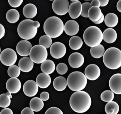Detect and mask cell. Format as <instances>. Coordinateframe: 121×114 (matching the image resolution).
Wrapping results in <instances>:
<instances>
[{"label": "cell", "mask_w": 121, "mask_h": 114, "mask_svg": "<svg viewBox=\"0 0 121 114\" xmlns=\"http://www.w3.org/2000/svg\"><path fill=\"white\" fill-rule=\"evenodd\" d=\"M50 0V1H53V0Z\"/></svg>", "instance_id": "52"}, {"label": "cell", "mask_w": 121, "mask_h": 114, "mask_svg": "<svg viewBox=\"0 0 121 114\" xmlns=\"http://www.w3.org/2000/svg\"><path fill=\"white\" fill-rule=\"evenodd\" d=\"M32 45L27 40H22L20 41L17 45V52L20 56L26 57L30 55Z\"/></svg>", "instance_id": "14"}, {"label": "cell", "mask_w": 121, "mask_h": 114, "mask_svg": "<svg viewBox=\"0 0 121 114\" xmlns=\"http://www.w3.org/2000/svg\"><path fill=\"white\" fill-rule=\"evenodd\" d=\"M24 93L28 97L35 96L38 92L39 86L33 80H29L26 81L23 87Z\"/></svg>", "instance_id": "13"}, {"label": "cell", "mask_w": 121, "mask_h": 114, "mask_svg": "<svg viewBox=\"0 0 121 114\" xmlns=\"http://www.w3.org/2000/svg\"><path fill=\"white\" fill-rule=\"evenodd\" d=\"M103 56V63L107 68L114 70L121 66V51L118 48H108Z\"/></svg>", "instance_id": "3"}, {"label": "cell", "mask_w": 121, "mask_h": 114, "mask_svg": "<svg viewBox=\"0 0 121 114\" xmlns=\"http://www.w3.org/2000/svg\"><path fill=\"white\" fill-rule=\"evenodd\" d=\"M33 20L26 19L19 24L17 31L19 37L23 39L28 40L33 39L37 33L38 28L34 25Z\"/></svg>", "instance_id": "6"}, {"label": "cell", "mask_w": 121, "mask_h": 114, "mask_svg": "<svg viewBox=\"0 0 121 114\" xmlns=\"http://www.w3.org/2000/svg\"><path fill=\"white\" fill-rule=\"evenodd\" d=\"M70 0L71 1H73V2H75V1H78L79 0Z\"/></svg>", "instance_id": "49"}, {"label": "cell", "mask_w": 121, "mask_h": 114, "mask_svg": "<svg viewBox=\"0 0 121 114\" xmlns=\"http://www.w3.org/2000/svg\"><path fill=\"white\" fill-rule=\"evenodd\" d=\"M105 110L107 114H117L119 112V107L116 102L112 101L107 103Z\"/></svg>", "instance_id": "30"}, {"label": "cell", "mask_w": 121, "mask_h": 114, "mask_svg": "<svg viewBox=\"0 0 121 114\" xmlns=\"http://www.w3.org/2000/svg\"><path fill=\"white\" fill-rule=\"evenodd\" d=\"M109 86L114 93L118 95L121 94V74H115L112 76L109 81Z\"/></svg>", "instance_id": "12"}, {"label": "cell", "mask_w": 121, "mask_h": 114, "mask_svg": "<svg viewBox=\"0 0 121 114\" xmlns=\"http://www.w3.org/2000/svg\"><path fill=\"white\" fill-rule=\"evenodd\" d=\"M34 25L35 27L39 28L40 26V23L38 21H36L34 22Z\"/></svg>", "instance_id": "48"}, {"label": "cell", "mask_w": 121, "mask_h": 114, "mask_svg": "<svg viewBox=\"0 0 121 114\" xmlns=\"http://www.w3.org/2000/svg\"><path fill=\"white\" fill-rule=\"evenodd\" d=\"M45 114H63V112L61 110L56 107H52L47 110Z\"/></svg>", "instance_id": "38"}, {"label": "cell", "mask_w": 121, "mask_h": 114, "mask_svg": "<svg viewBox=\"0 0 121 114\" xmlns=\"http://www.w3.org/2000/svg\"><path fill=\"white\" fill-rule=\"evenodd\" d=\"M85 1H90L92 0H84Z\"/></svg>", "instance_id": "50"}, {"label": "cell", "mask_w": 121, "mask_h": 114, "mask_svg": "<svg viewBox=\"0 0 121 114\" xmlns=\"http://www.w3.org/2000/svg\"><path fill=\"white\" fill-rule=\"evenodd\" d=\"M64 28L63 21L56 16L49 17L44 24V32L51 38H56L60 36L64 30Z\"/></svg>", "instance_id": "2"}, {"label": "cell", "mask_w": 121, "mask_h": 114, "mask_svg": "<svg viewBox=\"0 0 121 114\" xmlns=\"http://www.w3.org/2000/svg\"><path fill=\"white\" fill-rule=\"evenodd\" d=\"M102 14L100 8L95 6H92L88 13V17L93 22H96L99 20Z\"/></svg>", "instance_id": "23"}, {"label": "cell", "mask_w": 121, "mask_h": 114, "mask_svg": "<svg viewBox=\"0 0 121 114\" xmlns=\"http://www.w3.org/2000/svg\"><path fill=\"white\" fill-rule=\"evenodd\" d=\"M82 10V4L80 1H78L71 4L69 7L68 12L71 18L75 19L81 15Z\"/></svg>", "instance_id": "18"}, {"label": "cell", "mask_w": 121, "mask_h": 114, "mask_svg": "<svg viewBox=\"0 0 121 114\" xmlns=\"http://www.w3.org/2000/svg\"><path fill=\"white\" fill-rule=\"evenodd\" d=\"M69 103L73 111L78 113H83L90 109L92 101L88 93L81 90L76 91L71 95Z\"/></svg>", "instance_id": "1"}, {"label": "cell", "mask_w": 121, "mask_h": 114, "mask_svg": "<svg viewBox=\"0 0 121 114\" xmlns=\"http://www.w3.org/2000/svg\"><path fill=\"white\" fill-rule=\"evenodd\" d=\"M17 59L16 52L11 48L5 49L0 54V60L5 66L9 67L14 65Z\"/></svg>", "instance_id": "8"}, {"label": "cell", "mask_w": 121, "mask_h": 114, "mask_svg": "<svg viewBox=\"0 0 121 114\" xmlns=\"http://www.w3.org/2000/svg\"><path fill=\"white\" fill-rule=\"evenodd\" d=\"M34 66V62L28 57H22L19 61V68L21 71L23 72H30L33 68Z\"/></svg>", "instance_id": "20"}, {"label": "cell", "mask_w": 121, "mask_h": 114, "mask_svg": "<svg viewBox=\"0 0 121 114\" xmlns=\"http://www.w3.org/2000/svg\"><path fill=\"white\" fill-rule=\"evenodd\" d=\"M23 15L25 17L29 19L33 18L36 16L37 13L36 6L32 4H28L23 8Z\"/></svg>", "instance_id": "22"}, {"label": "cell", "mask_w": 121, "mask_h": 114, "mask_svg": "<svg viewBox=\"0 0 121 114\" xmlns=\"http://www.w3.org/2000/svg\"><path fill=\"white\" fill-rule=\"evenodd\" d=\"M39 45L43 46L46 49H48L52 44V40L51 38L48 35H44L39 38Z\"/></svg>", "instance_id": "35"}, {"label": "cell", "mask_w": 121, "mask_h": 114, "mask_svg": "<svg viewBox=\"0 0 121 114\" xmlns=\"http://www.w3.org/2000/svg\"><path fill=\"white\" fill-rule=\"evenodd\" d=\"M105 52V49L102 45H98L95 46L91 47L90 53L93 57L99 59L103 56Z\"/></svg>", "instance_id": "32"}, {"label": "cell", "mask_w": 121, "mask_h": 114, "mask_svg": "<svg viewBox=\"0 0 121 114\" xmlns=\"http://www.w3.org/2000/svg\"><path fill=\"white\" fill-rule=\"evenodd\" d=\"M83 42L80 37L77 36H73L70 39L69 45L73 50H77L80 49L83 45Z\"/></svg>", "instance_id": "28"}, {"label": "cell", "mask_w": 121, "mask_h": 114, "mask_svg": "<svg viewBox=\"0 0 121 114\" xmlns=\"http://www.w3.org/2000/svg\"><path fill=\"white\" fill-rule=\"evenodd\" d=\"M30 108L35 112H38L41 110L44 107V103L41 98L35 97L30 101Z\"/></svg>", "instance_id": "27"}, {"label": "cell", "mask_w": 121, "mask_h": 114, "mask_svg": "<svg viewBox=\"0 0 121 114\" xmlns=\"http://www.w3.org/2000/svg\"><path fill=\"white\" fill-rule=\"evenodd\" d=\"M117 8L119 12H121V0H119L117 2Z\"/></svg>", "instance_id": "47"}, {"label": "cell", "mask_w": 121, "mask_h": 114, "mask_svg": "<svg viewBox=\"0 0 121 114\" xmlns=\"http://www.w3.org/2000/svg\"><path fill=\"white\" fill-rule=\"evenodd\" d=\"M85 59L83 56L79 52H74L69 58V63L72 68H78L84 63Z\"/></svg>", "instance_id": "15"}, {"label": "cell", "mask_w": 121, "mask_h": 114, "mask_svg": "<svg viewBox=\"0 0 121 114\" xmlns=\"http://www.w3.org/2000/svg\"><path fill=\"white\" fill-rule=\"evenodd\" d=\"M82 10L81 12V16L85 18L88 17V13L89 9L92 7L90 3L89 2H85L82 4Z\"/></svg>", "instance_id": "36"}, {"label": "cell", "mask_w": 121, "mask_h": 114, "mask_svg": "<svg viewBox=\"0 0 121 114\" xmlns=\"http://www.w3.org/2000/svg\"><path fill=\"white\" fill-rule=\"evenodd\" d=\"M12 98V93L9 91L0 95V107L5 108L9 107L11 104Z\"/></svg>", "instance_id": "31"}, {"label": "cell", "mask_w": 121, "mask_h": 114, "mask_svg": "<svg viewBox=\"0 0 121 114\" xmlns=\"http://www.w3.org/2000/svg\"><path fill=\"white\" fill-rule=\"evenodd\" d=\"M104 20L105 25L107 27L110 28L115 27L117 25L119 21L117 16L112 13L107 14Z\"/></svg>", "instance_id": "26"}, {"label": "cell", "mask_w": 121, "mask_h": 114, "mask_svg": "<svg viewBox=\"0 0 121 114\" xmlns=\"http://www.w3.org/2000/svg\"><path fill=\"white\" fill-rule=\"evenodd\" d=\"M85 75L88 80H95L98 79L100 76V69L96 64H89L85 69Z\"/></svg>", "instance_id": "11"}, {"label": "cell", "mask_w": 121, "mask_h": 114, "mask_svg": "<svg viewBox=\"0 0 121 114\" xmlns=\"http://www.w3.org/2000/svg\"><path fill=\"white\" fill-rule=\"evenodd\" d=\"M5 34V29L4 26L0 23V39L4 36Z\"/></svg>", "instance_id": "42"}, {"label": "cell", "mask_w": 121, "mask_h": 114, "mask_svg": "<svg viewBox=\"0 0 121 114\" xmlns=\"http://www.w3.org/2000/svg\"><path fill=\"white\" fill-rule=\"evenodd\" d=\"M6 16L8 22L11 23H15L19 21L20 13L17 10L11 9L7 12Z\"/></svg>", "instance_id": "29"}, {"label": "cell", "mask_w": 121, "mask_h": 114, "mask_svg": "<svg viewBox=\"0 0 121 114\" xmlns=\"http://www.w3.org/2000/svg\"><path fill=\"white\" fill-rule=\"evenodd\" d=\"M56 66L53 61L50 59H46L42 63L41 70L43 73L47 74H51L55 71Z\"/></svg>", "instance_id": "24"}, {"label": "cell", "mask_w": 121, "mask_h": 114, "mask_svg": "<svg viewBox=\"0 0 121 114\" xmlns=\"http://www.w3.org/2000/svg\"><path fill=\"white\" fill-rule=\"evenodd\" d=\"M56 70L58 73L60 75H64L68 71V66L64 63H60L56 66Z\"/></svg>", "instance_id": "37"}, {"label": "cell", "mask_w": 121, "mask_h": 114, "mask_svg": "<svg viewBox=\"0 0 121 114\" xmlns=\"http://www.w3.org/2000/svg\"><path fill=\"white\" fill-rule=\"evenodd\" d=\"M24 0H8L9 5L13 8H17L19 7Z\"/></svg>", "instance_id": "39"}, {"label": "cell", "mask_w": 121, "mask_h": 114, "mask_svg": "<svg viewBox=\"0 0 121 114\" xmlns=\"http://www.w3.org/2000/svg\"><path fill=\"white\" fill-rule=\"evenodd\" d=\"M30 58L34 63H42L48 57V52L46 49L40 45H37L32 47L30 53Z\"/></svg>", "instance_id": "7"}, {"label": "cell", "mask_w": 121, "mask_h": 114, "mask_svg": "<svg viewBox=\"0 0 121 114\" xmlns=\"http://www.w3.org/2000/svg\"><path fill=\"white\" fill-rule=\"evenodd\" d=\"M91 4L92 6H95L99 8L100 6V2L98 0H92Z\"/></svg>", "instance_id": "44"}, {"label": "cell", "mask_w": 121, "mask_h": 114, "mask_svg": "<svg viewBox=\"0 0 121 114\" xmlns=\"http://www.w3.org/2000/svg\"><path fill=\"white\" fill-rule=\"evenodd\" d=\"M69 6V3L68 0H54L52 5L54 12L59 16L66 15L68 11Z\"/></svg>", "instance_id": "9"}, {"label": "cell", "mask_w": 121, "mask_h": 114, "mask_svg": "<svg viewBox=\"0 0 121 114\" xmlns=\"http://www.w3.org/2000/svg\"><path fill=\"white\" fill-rule=\"evenodd\" d=\"M21 114H34V111L32 110V109L31 108L26 107L24 108L21 113Z\"/></svg>", "instance_id": "41"}, {"label": "cell", "mask_w": 121, "mask_h": 114, "mask_svg": "<svg viewBox=\"0 0 121 114\" xmlns=\"http://www.w3.org/2000/svg\"><path fill=\"white\" fill-rule=\"evenodd\" d=\"M103 39L107 43L112 44L115 42L117 38V32L112 28H107L103 33Z\"/></svg>", "instance_id": "21"}, {"label": "cell", "mask_w": 121, "mask_h": 114, "mask_svg": "<svg viewBox=\"0 0 121 114\" xmlns=\"http://www.w3.org/2000/svg\"><path fill=\"white\" fill-rule=\"evenodd\" d=\"M40 97L43 101H47L49 99V93L46 91L42 92L40 94Z\"/></svg>", "instance_id": "40"}, {"label": "cell", "mask_w": 121, "mask_h": 114, "mask_svg": "<svg viewBox=\"0 0 121 114\" xmlns=\"http://www.w3.org/2000/svg\"><path fill=\"white\" fill-rule=\"evenodd\" d=\"M104 15L103 14L102 15V17H101L100 18L99 20H98V21H96V22H93L95 24H97V25H99V24L102 23L103 22V21H104Z\"/></svg>", "instance_id": "46"}, {"label": "cell", "mask_w": 121, "mask_h": 114, "mask_svg": "<svg viewBox=\"0 0 121 114\" xmlns=\"http://www.w3.org/2000/svg\"><path fill=\"white\" fill-rule=\"evenodd\" d=\"M66 52V47L65 45L59 42H54L50 47V54L55 59H60L63 57Z\"/></svg>", "instance_id": "10"}, {"label": "cell", "mask_w": 121, "mask_h": 114, "mask_svg": "<svg viewBox=\"0 0 121 114\" xmlns=\"http://www.w3.org/2000/svg\"><path fill=\"white\" fill-rule=\"evenodd\" d=\"M21 70L19 67L14 65L9 66L8 69V74L11 78H17L19 76Z\"/></svg>", "instance_id": "33"}, {"label": "cell", "mask_w": 121, "mask_h": 114, "mask_svg": "<svg viewBox=\"0 0 121 114\" xmlns=\"http://www.w3.org/2000/svg\"><path fill=\"white\" fill-rule=\"evenodd\" d=\"M100 2V6L104 7L108 5L109 3V0H98Z\"/></svg>", "instance_id": "45"}, {"label": "cell", "mask_w": 121, "mask_h": 114, "mask_svg": "<svg viewBox=\"0 0 121 114\" xmlns=\"http://www.w3.org/2000/svg\"><path fill=\"white\" fill-rule=\"evenodd\" d=\"M0 114H13V112L12 110L8 108H5L2 110L0 113Z\"/></svg>", "instance_id": "43"}, {"label": "cell", "mask_w": 121, "mask_h": 114, "mask_svg": "<svg viewBox=\"0 0 121 114\" xmlns=\"http://www.w3.org/2000/svg\"><path fill=\"white\" fill-rule=\"evenodd\" d=\"M6 88L11 93H17L20 91L22 87L21 81L17 78H11L6 83Z\"/></svg>", "instance_id": "16"}, {"label": "cell", "mask_w": 121, "mask_h": 114, "mask_svg": "<svg viewBox=\"0 0 121 114\" xmlns=\"http://www.w3.org/2000/svg\"><path fill=\"white\" fill-rule=\"evenodd\" d=\"M114 93L112 91L107 90L103 91L100 95V98L103 101L106 102L112 101L114 98Z\"/></svg>", "instance_id": "34"}, {"label": "cell", "mask_w": 121, "mask_h": 114, "mask_svg": "<svg viewBox=\"0 0 121 114\" xmlns=\"http://www.w3.org/2000/svg\"><path fill=\"white\" fill-rule=\"evenodd\" d=\"M83 38L87 46L93 47L100 44L103 39V34L99 28L95 26H90L85 30Z\"/></svg>", "instance_id": "4"}, {"label": "cell", "mask_w": 121, "mask_h": 114, "mask_svg": "<svg viewBox=\"0 0 121 114\" xmlns=\"http://www.w3.org/2000/svg\"><path fill=\"white\" fill-rule=\"evenodd\" d=\"M0 52H1V48H0Z\"/></svg>", "instance_id": "51"}, {"label": "cell", "mask_w": 121, "mask_h": 114, "mask_svg": "<svg viewBox=\"0 0 121 114\" xmlns=\"http://www.w3.org/2000/svg\"><path fill=\"white\" fill-rule=\"evenodd\" d=\"M79 25L75 21L70 20L67 21L64 25V30L65 33L69 36H73L78 33Z\"/></svg>", "instance_id": "17"}, {"label": "cell", "mask_w": 121, "mask_h": 114, "mask_svg": "<svg viewBox=\"0 0 121 114\" xmlns=\"http://www.w3.org/2000/svg\"><path fill=\"white\" fill-rule=\"evenodd\" d=\"M67 83L69 88L73 91H77L84 89L87 84V78L81 72L71 73L67 78Z\"/></svg>", "instance_id": "5"}, {"label": "cell", "mask_w": 121, "mask_h": 114, "mask_svg": "<svg viewBox=\"0 0 121 114\" xmlns=\"http://www.w3.org/2000/svg\"><path fill=\"white\" fill-rule=\"evenodd\" d=\"M67 85V80L63 76H58L54 80L53 86L56 91H63L65 89Z\"/></svg>", "instance_id": "25"}, {"label": "cell", "mask_w": 121, "mask_h": 114, "mask_svg": "<svg viewBox=\"0 0 121 114\" xmlns=\"http://www.w3.org/2000/svg\"><path fill=\"white\" fill-rule=\"evenodd\" d=\"M51 78L49 74L44 73H41L37 76L36 83L39 87L42 89L48 88L51 84Z\"/></svg>", "instance_id": "19"}]
</instances>
